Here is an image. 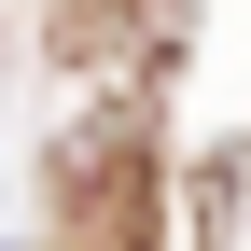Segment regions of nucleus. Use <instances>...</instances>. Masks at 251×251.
<instances>
[{
  "mask_svg": "<svg viewBox=\"0 0 251 251\" xmlns=\"http://www.w3.org/2000/svg\"><path fill=\"white\" fill-rule=\"evenodd\" d=\"M70 237L84 251H153V168H140V140H112L98 168H70Z\"/></svg>",
  "mask_w": 251,
  "mask_h": 251,
  "instance_id": "1",
  "label": "nucleus"
}]
</instances>
